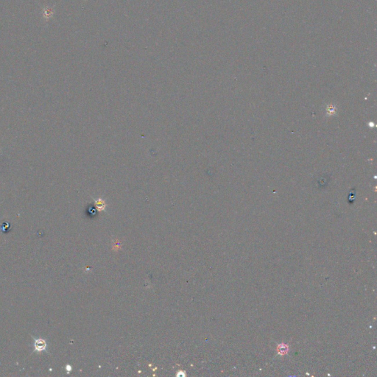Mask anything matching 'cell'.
<instances>
[{
    "instance_id": "cell-1",
    "label": "cell",
    "mask_w": 377,
    "mask_h": 377,
    "mask_svg": "<svg viewBox=\"0 0 377 377\" xmlns=\"http://www.w3.org/2000/svg\"><path fill=\"white\" fill-rule=\"evenodd\" d=\"M34 348L35 351H43L46 350V342L43 339H35L34 342Z\"/></svg>"
},
{
    "instance_id": "cell-2",
    "label": "cell",
    "mask_w": 377,
    "mask_h": 377,
    "mask_svg": "<svg viewBox=\"0 0 377 377\" xmlns=\"http://www.w3.org/2000/svg\"><path fill=\"white\" fill-rule=\"evenodd\" d=\"M94 201H95V203L97 205V208L98 209L99 211H105V209L106 207V204L105 203V201L102 199L101 198H98V199H94Z\"/></svg>"
},
{
    "instance_id": "cell-3",
    "label": "cell",
    "mask_w": 377,
    "mask_h": 377,
    "mask_svg": "<svg viewBox=\"0 0 377 377\" xmlns=\"http://www.w3.org/2000/svg\"><path fill=\"white\" fill-rule=\"evenodd\" d=\"M288 351V347L284 344H281L278 346V352L281 353V354H285Z\"/></svg>"
}]
</instances>
